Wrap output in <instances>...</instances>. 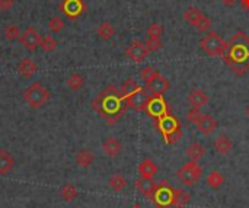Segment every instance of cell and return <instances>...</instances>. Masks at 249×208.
<instances>
[{
    "label": "cell",
    "mask_w": 249,
    "mask_h": 208,
    "mask_svg": "<svg viewBox=\"0 0 249 208\" xmlns=\"http://www.w3.org/2000/svg\"><path fill=\"white\" fill-rule=\"evenodd\" d=\"M223 61L226 66L231 67V70L236 76H245L249 70V36L238 31L225 47V51L222 54Z\"/></svg>",
    "instance_id": "cell-1"
},
{
    "label": "cell",
    "mask_w": 249,
    "mask_h": 208,
    "mask_svg": "<svg viewBox=\"0 0 249 208\" xmlns=\"http://www.w3.org/2000/svg\"><path fill=\"white\" fill-rule=\"evenodd\" d=\"M93 109L104 115L109 122L117 121L125 111L127 104L121 95V90L115 86H108L101 92V95L93 101Z\"/></svg>",
    "instance_id": "cell-2"
},
{
    "label": "cell",
    "mask_w": 249,
    "mask_h": 208,
    "mask_svg": "<svg viewBox=\"0 0 249 208\" xmlns=\"http://www.w3.org/2000/svg\"><path fill=\"white\" fill-rule=\"evenodd\" d=\"M156 125L162 137L165 139L166 144H175L181 137H182V130H181V122L172 117L169 112L160 118L156 120Z\"/></svg>",
    "instance_id": "cell-3"
},
{
    "label": "cell",
    "mask_w": 249,
    "mask_h": 208,
    "mask_svg": "<svg viewBox=\"0 0 249 208\" xmlns=\"http://www.w3.org/2000/svg\"><path fill=\"white\" fill-rule=\"evenodd\" d=\"M51 98V93L47 87H44L39 82H35L32 85H29L25 92H23V99L25 102L34 108V109H38L41 106H44Z\"/></svg>",
    "instance_id": "cell-4"
},
{
    "label": "cell",
    "mask_w": 249,
    "mask_h": 208,
    "mask_svg": "<svg viewBox=\"0 0 249 208\" xmlns=\"http://www.w3.org/2000/svg\"><path fill=\"white\" fill-rule=\"evenodd\" d=\"M225 47H226V41H223V38L216 31H209L207 35L200 41V48L209 57H222Z\"/></svg>",
    "instance_id": "cell-5"
},
{
    "label": "cell",
    "mask_w": 249,
    "mask_h": 208,
    "mask_svg": "<svg viewBox=\"0 0 249 208\" xmlns=\"http://www.w3.org/2000/svg\"><path fill=\"white\" fill-rule=\"evenodd\" d=\"M187 120L194 122L203 136H210L217 128V121L210 114H201L198 109H191L187 112Z\"/></svg>",
    "instance_id": "cell-6"
},
{
    "label": "cell",
    "mask_w": 249,
    "mask_h": 208,
    "mask_svg": "<svg viewBox=\"0 0 249 208\" xmlns=\"http://www.w3.org/2000/svg\"><path fill=\"white\" fill-rule=\"evenodd\" d=\"M184 19L190 25L197 28L201 34H207L212 29V25H213L212 19L197 7H188L184 12Z\"/></svg>",
    "instance_id": "cell-7"
},
{
    "label": "cell",
    "mask_w": 249,
    "mask_h": 208,
    "mask_svg": "<svg viewBox=\"0 0 249 208\" xmlns=\"http://www.w3.org/2000/svg\"><path fill=\"white\" fill-rule=\"evenodd\" d=\"M201 168L196 160H191L188 163H185L178 172L177 176L178 179L184 184V185H194L200 178H201Z\"/></svg>",
    "instance_id": "cell-8"
},
{
    "label": "cell",
    "mask_w": 249,
    "mask_h": 208,
    "mask_svg": "<svg viewBox=\"0 0 249 208\" xmlns=\"http://www.w3.org/2000/svg\"><path fill=\"white\" fill-rule=\"evenodd\" d=\"M174 192H175V190L171 187V184L163 181V182L158 184V191L155 194L153 201L158 204L159 208H171L172 203H174Z\"/></svg>",
    "instance_id": "cell-9"
},
{
    "label": "cell",
    "mask_w": 249,
    "mask_h": 208,
    "mask_svg": "<svg viewBox=\"0 0 249 208\" xmlns=\"http://www.w3.org/2000/svg\"><path fill=\"white\" fill-rule=\"evenodd\" d=\"M149 54H150V51H149L146 42H142V41H133L125 48V55L133 63H143Z\"/></svg>",
    "instance_id": "cell-10"
},
{
    "label": "cell",
    "mask_w": 249,
    "mask_h": 208,
    "mask_svg": "<svg viewBox=\"0 0 249 208\" xmlns=\"http://www.w3.org/2000/svg\"><path fill=\"white\" fill-rule=\"evenodd\" d=\"M60 10L67 19L76 20L86 10V4L83 0H63L60 3Z\"/></svg>",
    "instance_id": "cell-11"
},
{
    "label": "cell",
    "mask_w": 249,
    "mask_h": 208,
    "mask_svg": "<svg viewBox=\"0 0 249 208\" xmlns=\"http://www.w3.org/2000/svg\"><path fill=\"white\" fill-rule=\"evenodd\" d=\"M150 93H147L144 90V87H139L137 90H134L130 96H127L124 101L127 104V106L130 108H134L137 111H146V106H147V102L150 99Z\"/></svg>",
    "instance_id": "cell-12"
},
{
    "label": "cell",
    "mask_w": 249,
    "mask_h": 208,
    "mask_svg": "<svg viewBox=\"0 0 249 208\" xmlns=\"http://www.w3.org/2000/svg\"><path fill=\"white\" fill-rule=\"evenodd\" d=\"M146 112L150 117L158 120V118L166 115L169 112V108H168V104L163 99V96H150L147 106H146Z\"/></svg>",
    "instance_id": "cell-13"
},
{
    "label": "cell",
    "mask_w": 249,
    "mask_h": 208,
    "mask_svg": "<svg viewBox=\"0 0 249 208\" xmlns=\"http://www.w3.org/2000/svg\"><path fill=\"white\" fill-rule=\"evenodd\" d=\"M146 87L152 96H163V93L168 92V89L171 87V82L168 77H165L162 73H159L156 77H153L152 80H149L146 83Z\"/></svg>",
    "instance_id": "cell-14"
},
{
    "label": "cell",
    "mask_w": 249,
    "mask_h": 208,
    "mask_svg": "<svg viewBox=\"0 0 249 208\" xmlns=\"http://www.w3.org/2000/svg\"><path fill=\"white\" fill-rule=\"evenodd\" d=\"M41 39H42L41 34H39L35 28H32V26L26 28V29L20 34V38H19L20 44H22L28 51H35V50L39 47Z\"/></svg>",
    "instance_id": "cell-15"
},
{
    "label": "cell",
    "mask_w": 249,
    "mask_h": 208,
    "mask_svg": "<svg viewBox=\"0 0 249 208\" xmlns=\"http://www.w3.org/2000/svg\"><path fill=\"white\" fill-rule=\"evenodd\" d=\"M136 187L139 190L140 194H143L144 197H147L149 200H153L155 198V194L158 191V184L153 181V178H144V176H140L136 182Z\"/></svg>",
    "instance_id": "cell-16"
},
{
    "label": "cell",
    "mask_w": 249,
    "mask_h": 208,
    "mask_svg": "<svg viewBox=\"0 0 249 208\" xmlns=\"http://www.w3.org/2000/svg\"><path fill=\"white\" fill-rule=\"evenodd\" d=\"M210 102V98L209 95L203 90V89H193L190 93H188V104L193 106V109H201L203 106H207Z\"/></svg>",
    "instance_id": "cell-17"
},
{
    "label": "cell",
    "mask_w": 249,
    "mask_h": 208,
    "mask_svg": "<svg viewBox=\"0 0 249 208\" xmlns=\"http://www.w3.org/2000/svg\"><path fill=\"white\" fill-rule=\"evenodd\" d=\"M38 71V66L36 63H34L29 57H25L19 61L18 64V73L25 77V79H29L31 76H34L35 73Z\"/></svg>",
    "instance_id": "cell-18"
},
{
    "label": "cell",
    "mask_w": 249,
    "mask_h": 208,
    "mask_svg": "<svg viewBox=\"0 0 249 208\" xmlns=\"http://www.w3.org/2000/svg\"><path fill=\"white\" fill-rule=\"evenodd\" d=\"M102 150L109 157H117L121 153V143L115 137H108L102 143Z\"/></svg>",
    "instance_id": "cell-19"
},
{
    "label": "cell",
    "mask_w": 249,
    "mask_h": 208,
    "mask_svg": "<svg viewBox=\"0 0 249 208\" xmlns=\"http://www.w3.org/2000/svg\"><path fill=\"white\" fill-rule=\"evenodd\" d=\"M214 149L220 153V155H229L233 149V141L228 137V136H219L214 143H213Z\"/></svg>",
    "instance_id": "cell-20"
},
{
    "label": "cell",
    "mask_w": 249,
    "mask_h": 208,
    "mask_svg": "<svg viewBox=\"0 0 249 208\" xmlns=\"http://www.w3.org/2000/svg\"><path fill=\"white\" fill-rule=\"evenodd\" d=\"M137 171H139V173H140L142 176H144V178H153V176L158 173L159 169H158L156 163H155L152 159H144V160L139 165Z\"/></svg>",
    "instance_id": "cell-21"
},
{
    "label": "cell",
    "mask_w": 249,
    "mask_h": 208,
    "mask_svg": "<svg viewBox=\"0 0 249 208\" xmlns=\"http://www.w3.org/2000/svg\"><path fill=\"white\" fill-rule=\"evenodd\" d=\"M96 34H98L99 39H102V41H109V39L115 35V28H114V25H112L111 22L105 20V22H102V23L98 26Z\"/></svg>",
    "instance_id": "cell-22"
},
{
    "label": "cell",
    "mask_w": 249,
    "mask_h": 208,
    "mask_svg": "<svg viewBox=\"0 0 249 208\" xmlns=\"http://www.w3.org/2000/svg\"><path fill=\"white\" fill-rule=\"evenodd\" d=\"M15 166V159L6 152V150H0V175H6L9 173Z\"/></svg>",
    "instance_id": "cell-23"
},
{
    "label": "cell",
    "mask_w": 249,
    "mask_h": 208,
    "mask_svg": "<svg viewBox=\"0 0 249 208\" xmlns=\"http://www.w3.org/2000/svg\"><path fill=\"white\" fill-rule=\"evenodd\" d=\"M95 162V155L90 150H80L76 155V163L80 168H89Z\"/></svg>",
    "instance_id": "cell-24"
},
{
    "label": "cell",
    "mask_w": 249,
    "mask_h": 208,
    "mask_svg": "<svg viewBox=\"0 0 249 208\" xmlns=\"http://www.w3.org/2000/svg\"><path fill=\"white\" fill-rule=\"evenodd\" d=\"M108 187H109L112 191H115V192H121V191H124L125 187H127V179H125L123 175L115 173V175H112V176L109 178Z\"/></svg>",
    "instance_id": "cell-25"
},
{
    "label": "cell",
    "mask_w": 249,
    "mask_h": 208,
    "mask_svg": "<svg viewBox=\"0 0 249 208\" xmlns=\"http://www.w3.org/2000/svg\"><path fill=\"white\" fill-rule=\"evenodd\" d=\"M204 155H206V149L201 144H198V143H193L191 146L187 147V156L191 160L198 162L201 157H204Z\"/></svg>",
    "instance_id": "cell-26"
},
{
    "label": "cell",
    "mask_w": 249,
    "mask_h": 208,
    "mask_svg": "<svg viewBox=\"0 0 249 208\" xmlns=\"http://www.w3.org/2000/svg\"><path fill=\"white\" fill-rule=\"evenodd\" d=\"M83 83H85V79H83V76H82L80 73H71V74L67 77V80H66L67 87L71 89V90H79V89H82V87H83Z\"/></svg>",
    "instance_id": "cell-27"
},
{
    "label": "cell",
    "mask_w": 249,
    "mask_h": 208,
    "mask_svg": "<svg viewBox=\"0 0 249 208\" xmlns=\"http://www.w3.org/2000/svg\"><path fill=\"white\" fill-rule=\"evenodd\" d=\"M139 87H140V86L137 85V82H136L134 79H131V77H130V79H125V80L123 82V85H121V89H120V90H121L123 98L125 99L127 96H130V95H131L134 90H137Z\"/></svg>",
    "instance_id": "cell-28"
},
{
    "label": "cell",
    "mask_w": 249,
    "mask_h": 208,
    "mask_svg": "<svg viewBox=\"0 0 249 208\" xmlns=\"http://www.w3.org/2000/svg\"><path fill=\"white\" fill-rule=\"evenodd\" d=\"M190 201V195L182 191V190H175L174 192V203H172V207H178L182 208L185 207Z\"/></svg>",
    "instance_id": "cell-29"
},
{
    "label": "cell",
    "mask_w": 249,
    "mask_h": 208,
    "mask_svg": "<svg viewBox=\"0 0 249 208\" xmlns=\"http://www.w3.org/2000/svg\"><path fill=\"white\" fill-rule=\"evenodd\" d=\"M223 184H225V178H223V175H222L220 172H217V171H213V172L207 176V185H209L210 188H213V190L220 188Z\"/></svg>",
    "instance_id": "cell-30"
},
{
    "label": "cell",
    "mask_w": 249,
    "mask_h": 208,
    "mask_svg": "<svg viewBox=\"0 0 249 208\" xmlns=\"http://www.w3.org/2000/svg\"><path fill=\"white\" fill-rule=\"evenodd\" d=\"M60 195H61V198H63L64 201H73V200L77 197V190H76V187H74V185H71V184H66V185H63V187H61V190H60Z\"/></svg>",
    "instance_id": "cell-31"
},
{
    "label": "cell",
    "mask_w": 249,
    "mask_h": 208,
    "mask_svg": "<svg viewBox=\"0 0 249 208\" xmlns=\"http://www.w3.org/2000/svg\"><path fill=\"white\" fill-rule=\"evenodd\" d=\"M57 45H58L57 39H55L54 36H51V35L42 36L41 44H39V47H41V50H42L44 52H53V51L57 48Z\"/></svg>",
    "instance_id": "cell-32"
},
{
    "label": "cell",
    "mask_w": 249,
    "mask_h": 208,
    "mask_svg": "<svg viewBox=\"0 0 249 208\" xmlns=\"http://www.w3.org/2000/svg\"><path fill=\"white\" fill-rule=\"evenodd\" d=\"M64 19L63 17H60V16H53L50 20H48V29L53 32V34H58V32H61L63 31V28H64Z\"/></svg>",
    "instance_id": "cell-33"
},
{
    "label": "cell",
    "mask_w": 249,
    "mask_h": 208,
    "mask_svg": "<svg viewBox=\"0 0 249 208\" xmlns=\"http://www.w3.org/2000/svg\"><path fill=\"white\" fill-rule=\"evenodd\" d=\"M4 35H6V39H7V41H16V39H19V38H20V29H19V26H18V25L10 23V25H7V26H6V29H4Z\"/></svg>",
    "instance_id": "cell-34"
},
{
    "label": "cell",
    "mask_w": 249,
    "mask_h": 208,
    "mask_svg": "<svg viewBox=\"0 0 249 208\" xmlns=\"http://www.w3.org/2000/svg\"><path fill=\"white\" fill-rule=\"evenodd\" d=\"M163 35V26L159 22H153L147 28V38H162Z\"/></svg>",
    "instance_id": "cell-35"
},
{
    "label": "cell",
    "mask_w": 249,
    "mask_h": 208,
    "mask_svg": "<svg viewBox=\"0 0 249 208\" xmlns=\"http://www.w3.org/2000/svg\"><path fill=\"white\" fill-rule=\"evenodd\" d=\"M160 71H158L155 67H152V66H144L142 70H140V76H142V79L147 83L149 80H152L153 77H156L158 74H159Z\"/></svg>",
    "instance_id": "cell-36"
},
{
    "label": "cell",
    "mask_w": 249,
    "mask_h": 208,
    "mask_svg": "<svg viewBox=\"0 0 249 208\" xmlns=\"http://www.w3.org/2000/svg\"><path fill=\"white\" fill-rule=\"evenodd\" d=\"M146 45H147V48H149L150 52L159 51L162 48V38H147Z\"/></svg>",
    "instance_id": "cell-37"
},
{
    "label": "cell",
    "mask_w": 249,
    "mask_h": 208,
    "mask_svg": "<svg viewBox=\"0 0 249 208\" xmlns=\"http://www.w3.org/2000/svg\"><path fill=\"white\" fill-rule=\"evenodd\" d=\"M15 6V0H0V10L7 12Z\"/></svg>",
    "instance_id": "cell-38"
},
{
    "label": "cell",
    "mask_w": 249,
    "mask_h": 208,
    "mask_svg": "<svg viewBox=\"0 0 249 208\" xmlns=\"http://www.w3.org/2000/svg\"><path fill=\"white\" fill-rule=\"evenodd\" d=\"M225 6H228V7H232V6H235L239 0H220Z\"/></svg>",
    "instance_id": "cell-39"
},
{
    "label": "cell",
    "mask_w": 249,
    "mask_h": 208,
    "mask_svg": "<svg viewBox=\"0 0 249 208\" xmlns=\"http://www.w3.org/2000/svg\"><path fill=\"white\" fill-rule=\"evenodd\" d=\"M241 1V7L245 9V10H249V0H239Z\"/></svg>",
    "instance_id": "cell-40"
},
{
    "label": "cell",
    "mask_w": 249,
    "mask_h": 208,
    "mask_svg": "<svg viewBox=\"0 0 249 208\" xmlns=\"http://www.w3.org/2000/svg\"><path fill=\"white\" fill-rule=\"evenodd\" d=\"M130 208H144V207H143L142 204H139V203H136V204H133V206H131V207H130Z\"/></svg>",
    "instance_id": "cell-41"
},
{
    "label": "cell",
    "mask_w": 249,
    "mask_h": 208,
    "mask_svg": "<svg viewBox=\"0 0 249 208\" xmlns=\"http://www.w3.org/2000/svg\"><path fill=\"white\" fill-rule=\"evenodd\" d=\"M247 117H248V118H249V105H248V106H247Z\"/></svg>",
    "instance_id": "cell-42"
}]
</instances>
